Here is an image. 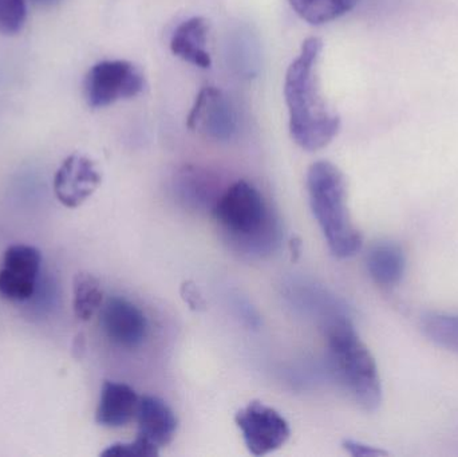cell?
<instances>
[{"instance_id": "cell-18", "label": "cell", "mask_w": 458, "mask_h": 457, "mask_svg": "<svg viewBox=\"0 0 458 457\" xmlns=\"http://www.w3.org/2000/svg\"><path fill=\"white\" fill-rule=\"evenodd\" d=\"M179 190L184 201L198 206L207 204L211 199V184L199 172L187 171L179 177Z\"/></svg>"}, {"instance_id": "cell-12", "label": "cell", "mask_w": 458, "mask_h": 457, "mask_svg": "<svg viewBox=\"0 0 458 457\" xmlns=\"http://www.w3.org/2000/svg\"><path fill=\"white\" fill-rule=\"evenodd\" d=\"M136 418L139 435L149 440L156 447H166L174 442L179 421L164 400L155 396L142 397L140 399Z\"/></svg>"}, {"instance_id": "cell-6", "label": "cell", "mask_w": 458, "mask_h": 457, "mask_svg": "<svg viewBox=\"0 0 458 457\" xmlns=\"http://www.w3.org/2000/svg\"><path fill=\"white\" fill-rule=\"evenodd\" d=\"M248 451L255 456L279 450L291 436L290 424L274 408L260 402L245 405L234 416Z\"/></svg>"}, {"instance_id": "cell-2", "label": "cell", "mask_w": 458, "mask_h": 457, "mask_svg": "<svg viewBox=\"0 0 458 457\" xmlns=\"http://www.w3.org/2000/svg\"><path fill=\"white\" fill-rule=\"evenodd\" d=\"M307 192L312 214L334 257L346 259L360 251L362 235L347 207V182L338 166L317 161L307 172Z\"/></svg>"}, {"instance_id": "cell-9", "label": "cell", "mask_w": 458, "mask_h": 457, "mask_svg": "<svg viewBox=\"0 0 458 457\" xmlns=\"http://www.w3.org/2000/svg\"><path fill=\"white\" fill-rule=\"evenodd\" d=\"M101 326L114 345L136 349L148 337V319L144 311L123 297H112L101 308Z\"/></svg>"}, {"instance_id": "cell-1", "label": "cell", "mask_w": 458, "mask_h": 457, "mask_svg": "<svg viewBox=\"0 0 458 457\" xmlns=\"http://www.w3.org/2000/svg\"><path fill=\"white\" fill-rule=\"evenodd\" d=\"M322 48L319 38L304 40L301 53L285 72L284 97L291 137L309 152L327 147L341 129V118L328 106L320 90Z\"/></svg>"}, {"instance_id": "cell-22", "label": "cell", "mask_w": 458, "mask_h": 457, "mask_svg": "<svg viewBox=\"0 0 458 457\" xmlns=\"http://www.w3.org/2000/svg\"><path fill=\"white\" fill-rule=\"evenodd\" d=\"M182 297H184L185 302H187L191 308L199 309L204 306L203 298L199 294L195 284H191V282L182 284Z\"/></svg>"}, {"instance_id": "cell-5", "label": "cell", "mask_w": 458, "mask_h": 457, "mask_svg": "<svg viewBox=\"0 0 458 457\" xmlns=\"http://www.w3.org/2000/svg\"><path fill=\"white\" fill-rule=\"evenodd\" d=\"M141 70L129 61L113 59L94 64L85 80V96L93 109L110 106L123 99L134 98L144 91Z\"/></svg>"}, {"instance_id": "cell-11", "label": "cell", "mask_w": 458, "mask_h": 457, "mask_svg": "<svg viewBox=\"0 0 458 457\" xmlns=\"http://www.w3.org/2000/svg\"><path fill=\"white\" fill-rule=\"evenodd\" d=\"M140 397L128 384L105 381L99 396L96 421L106 428H121L137 415Z\"/></svg>"}, {"instance_id": "cell-16", "label": "cell", "mask_w": 458, "mask_h": 457, "mask_svg": "<svg viewBox=\"0 0 458 457\" xmlns=\"http://www.w3.org/2000/svg\"><path fill=\"white\" fill-rule=\"evenodd\" d=\"M74 313L81 321L93 318L104 305V292L96 276L89 273H80L74 279Z\"/></svg>"}, {"instance_id": "cell-15", "label": "cell", "mask_w": 458, "mask_h": 457, "mask_svg": "<svg viewBox=\"0 0 458 457\" xmlns=\"http://www.w3.org/2000/svg\"><path fill=\"white\" fill-rule=\"evenodd\" d=\"M293 10L310 24L328 23L354 7L357 0H288Z\"/></svg>"}, {"instance_id": "cell-7", "label": "cell", "mask_w": 458, "mask_h": 457, "mask_svg": "<svg viewBox=\"0 0 458 457\" xmlns=\"http://www.w3.org/2000/svg\"><path fill=\"white\" fill-rule=\"evenodd\" d=\"M188 128L212 141L233 140L239 131V118L227 94L215 86L200 90L188 115Z\"/></svg>"}, {"instance_id": "cell-13", "label": "cell", "mask_w": 458, "mask_h": 457, "mask_svg": "<svg viewBox=\"0 0 458 457\" xmlns=\"http://www.w3.org/2000/svg\"><path fill=\"white\" fill-rule=\"evenodd\" d=\"M208 23L201 16L182 21L172 34V53L193 66L209 69L212 59L208 51Z\"/></svg>"}, {"instance_id": "cell-4", "label": "cell", "mask_w": 458, "mask_h": 457, "mask_svg": "<svg viewBox=\"0 0 458 457\" xmlns=\"http://www.w3.org/2000/svg\"><path fill=\"white\" fill-rule=\"evenodd\" d=\"M214 216L229 243L245 254H268L276 244V220L263 195L244 180L217 199Z\"/></svg>"}, {"instance_id": "cell-14", "label": "cell", "mask_w": 458, "mask_h": 457, "mask_svg": "<svg viewBox=\"0 0 458 457\" xmlns=\"http://www.w3.org/2000/svg\"><path fill=\"white\" fill-rule=\"evenodd\" d=\"M366 263L369 274L379 286H395L405 274V252L400 244L393 241L376 244L369 251Z\"/></svg>"}, {"instance_id": "cell-19", "label": "cell", "mask_w": 458, "mask_h": 457, "mask_svg": "<svg viewBox=\"0 0 458 457\" xmlns=\"http://www.w3.org/2000/svg\"><path fill=\"white\" fill-rule=\"evenodd\" d=\"M26 18V0H0V34H18Z\"/></svg>"}, {"instance_id": "cell-20", "label": "cell", "mask_w": 458, "mask_h": 457, "mask_svg": "<svg viewBox=\"0 0 458 457\" xmlns=\"http://www.w3.org/2000/svg\"><path fill=\"white\" fill-rule=\"evenodd\" d=\"M160 448L156 447L141 435L131 443H115L102 453L104 457H157Z\"/></svg>"}, {"instance_id": "cell-17", "label": "cell", "mask_w": 458, "mask_h": 457, "mask_svg": "<svg viewBox=\"0 0 458 457\" xmlns=\"http://www.w3.org/2000/svg\"><path fill=\"white\" fill-rule=\"evenodd\" d=\"M422 329L433 343L458 353V316L429 314L422 322Z\"/></svg>"}, {"instance_id": "cell-21", "label": "cell", "mask_w": 458, "mask_h": 457, "mask_svg": "<svg viewBox=\"0 0 458 457\" xmlns=\"http://www.w3.org/2000/svg\"><path fill=\"white\" fill-rule=\"evenodd\" d=\"M344 448L352 456H384L386 453L384 451L377 450V448L370 447V445L362 444V443L352 442V440H346L344 443Z\"/></svg>"}, {"instance_id": "cell-8", "label": "cell", "mask_w": 458, "mask_h": 457, "mask_svg": "<svg viewBox=\"0 0 458 457\" xmlns=\"http://www.w3.org/2000/svg\"><path fill=\"white\" fill-rule=\"evenodd\" d=\"M42 255L35 247L15 244L8 247L0 270V295L13 302L29 300L37 287Z\"/></svg>"}, {"instance_id": "cell-10", "label": "cell", "mask_w": 458, "mask_h": 457, "mask_svg": "<svg viewBox=\"0 0 458 457\" xmlns=\"http://www.w3.org/2000/svg\"><path fill=\"white\" fill-rule=\"evenodd\" d=\"M101 180L96 163L77 153L69 156L56 171L54 192L64 207L77 208L96 192Z\"/></svg>"}, {"instance_id": "cell-23", "label": "cell", "mask_w": 458, "mask_h": 457, "mask_svg": "<svg viewBox=\"0 0 458 457\" xmlns=\"http://www.w3.org/2000/svg\"><path fill=\"white\" fill-rule=\"evenodd\" d=\"M32 2L39 5H51L54 3L59 2V0H32Z\"/></svg>"}, {"instance_id": "cell-3", "label": "cell", "mask_w": 458, "mask_h": 457, "mask_svg": "<svg viewBox=\"0 0 458 457\" xmlns=\"http://www.w3.org/2000/svg\"><path fill=\"white\" fill-rule=\"evenodd\" d=\"M326 334L334 377L358 407L376 410L382 400L378 368L352 321L346 316H336L328 322Z\"/></svg>"}]
</instances>
